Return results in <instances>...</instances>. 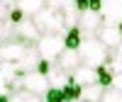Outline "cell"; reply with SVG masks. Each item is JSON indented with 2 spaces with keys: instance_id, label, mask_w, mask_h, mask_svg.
<instances>
[{
  "instance_id": "obj_14",
  "label": "cell",
  "mask_w": 122,
  "mask_h": 102,
  "mask_svg": "<svg viewBox=\"0 0 122 102\" xmlns=\"http://www.w3.org/2000/svg\"><path fill=\"white\" fill-rule=\"evenodd\" d=\"M83 32H81V27L76 24V27H68L66 29V34H64V44H66V49H73V51H78V46H81V42H83Z\"/></svg>"
},
{
  "instance_id": "obj_20",
  "label": "cell",
  "mask_w": 122,
  "mask_h": 102,
  "mask_svg": "<svg viewBox=\"0 0 122 102\" xmlns=\"http://www.w3.org/2000/svg\"><path fill=\"white\" fill-rule=\"evenodd\" d=\"M46 5H49V7H54V10H61V12H66V10L76 7V0H46Z\"/></svg>"
},
{
  "instance_id": "obj_11",
  "label": "cell",
  "mask_w": 122,
  "mask_h": 102,
  "mask_svg": "<svg viewBox=\"0 0 122 102\" xmlns=\"http://www.w3.org/2000/svg\"><path fill=\"white\" fill-rule=\"evenodd\" d=\"M71 80L78 85V88H88V85H95L98 83V73L95 68H88V66H81L71 73Z\"/></svg>"
},
{
  "instance_id": "obj_26",
  "label": "cell",
  "mask_w": 122,
  "mask_h": 102,
  "mask_svg": "<svg viewBox=\"0 0 122 102\" xmlns=\"http://www.w3.org/2000/svg\"><path fill=\"white\" fill-rule=\"evenodd\" d=\"M112 54H115V56H117V58H120V61H122V42H120V46H117V49H115V51H112Z\"/></svg>"
},
{
  "instance_id": "obj_18",
  "label": "cell",
  "mask_w": 122,
  "mask_h": 102,
  "mask_svg": "<svg viewBox=\"0 0 122 102\" xmlns=\"http://www.w3.org/2000/svg\"><path fill=\"white\" fill-rule=\"evenodd\" d=\"M15 27L17 24H12L10 19H3V22H0V44L12 42V39H15Z\"/></svg>"
},
{
  "instance_id": "obj_17",
  "label": "cell",
  "mask_w": 122,
  "mask_h": 102,
  "mask_svg": "<svg viewBox=\"0 0 122 102\" xmlns=\"http://www.w3.org/2000/svg\"><path fill=\"white\" fill-rule=\"evenodd\" d=\"M95 73H98V85H103V88H110V85H112L115 73L110 70L107 63H105V66H100V68H95Z\"/></svg>"
},
{
  "instance_id": "obj_19",
  "label": "cell",
  "mask_w": 122,
  "mask_h": 102,
  "mask_svg": "<svg viewBox=\"0 0 122 102\" xmlns=\"http://www.w3.org/2000/svg\"><path fill=\"white\" fill-rule=\"evenodd\" d=\"M81 95H83V88H78L76 83L64 88V102H81Z\"/></svg>"
},
{
  "instance_id": "obj_6",
  "label": "cell",
  "mask_w": 122,
  "mask_h": 102,
  "mask_svg": "<svg viewBox=\"0 0 122 102\" xmlns=\"http://www.w3.org/2000/svg\"><path fill=\"white\" fill-rule=\"evenodd\" d=\"M15 39H20V42H25V44H37L39 39H42V32L37 29V24L32 22V17H25L22 22H20L15 27Z\"/></svg>"
},
{
  "instance_id": "obj_13",
  "label": "cell",
  "mask_w": 122,
  "mask_h": 102,
  "mask_svg": "<svg viewBox=\"0 0 122 102\" xmlns=\"http://www.w3.org/2000/svg\"><path fill=\"white\" fill-rule=\"evenodd\" d=\"M15 7L22 10L27 17H34L39 10L46 7V0H15Z\"/></svg>"
},
{
  "instance_id": "obj_16",
  "label": "cell",
  "mask_w": 122,
  "mask_h": 102,
  "mask_svg": "<svg viewBox=\"0 0 122 102\" xmlns=\"http://www.w3.org/2000/svg\"><path fill=\"white\" fill-rule=\"evenodd\" d=\"M10 102H44V100L34 93H29V90H15L10 95Z\"/></svg>"
},
{
  "instance_id": "obj_25",
  "label": "cell",
  "mask_w": 122,
  "mask_h": 102,
  "mask_svg": "<svg viewBox=\"0 0 122 102\" xmlns=\"http://www.w3.org/2000/svg\"><path fill=\"white\" fill-rule=\"evenodd\" d=\"M7 17V7L3 5V0H0V22H3V19Z\"/></svg>"
},
{
  "instance_id": "obj_5",
  "label": "cell",
  "mask_w": 122,
  "mask_h": 102,
  "mask_svg": "<svg viewBox=\"0 0 122 102\" xmlns=\"http://www.w3.org/2000/svg\"><path fill=\"white\" fill-rule=\"evenodd\" d=\"M32 46V44H25V42H20V39H12V42H5V44H0V63H20L22 61V56L27 54V49Z\"/></svg>"
},
{
  "instance_id": "obj_10",
  "label": "cell",
  "mask_w": 122,
  "mask_h": 102,
  "mask_svg": "<svg viewBox=\"0 0 122 102\" xmlns=\"http://www.w3.org/2000/svg\"><path fill=\"white\" fill-rule=\"evenodd\" d=\"M56 66H59L61 70H66V73H73V70L81 68L83 63H81L78 51H73V49H64V51H61V56L56 58Z\"/></svg>"
},
{
  "instance_id": "obj_4",
  "label": "cell",
  "mask_w": 122,
  "mask_h": 102,
  "mask_svg": "<svg viewBox=\"0 0 122 102\" xmlns=\"http://www.w3.org/2000/svg\"><path fill=\"white\" fill-rule=\"evenodd\" d=\"M49 88H51L49 85V78L42 75V73H37V70L22 73V78H20V90H29V93H34L39 97H44Z\"/></svg>"
},
{
  "instance_id": "obj_9",
  "label": "cell",
  "mask_w": 122,
  "mask_h": 102,
  "mask_svg": "<svg viewBox=\"0 0 122 102\" xmlns=\"http://www.w3.org/2000/svg\"><path fill=\"white\" fill-rule=\"evenodd\" d=\"M100 42H103L110 51H115L117 46H120V42H122V34H120V29L117 27H112V24H103L98 29V34H95Z\"/></svg>"
},
{
  "instance_id": "obj_27",
  "label": "cell",
  "mask_w": 122,
  "mask_h": 102,
  "mask_svg": "<svg viewBox=\"0 0 122 102\" xmlns=\"http://www.w3.org/2000/svg\"><path fill=\"white\" fill-rule=\"evenodd\" d=\"M117 29H120V34H122V22H120V24H117Z\"/></svg>"
},
{
  "instance_id": "obj_15",
  "label": "cell",
  "mask_w": 122,
  "mask_h": 102,
  "mask_svg": "<svg viewBox=\"0 0 122 102\" xmlns=\"http://www.w3.org/2000/svg\"><path fill=\"white\" fill-rule=\"evenodd\" d=\"M103 93H105V88L95 83V85L83 88V95H81V100H83V102H103Z\"/></svg>"
},
{
  "instance_id": "obj_28",
  "label": "cell",
  "mask_w": 122,
  "mask_h": 102,
  "mask_svg": "<svg viewBox=\"0 0 122 102\" xmlns=\"http://www.w3.org/2000/svg\"><path fill=\"white\" fill-rule=\"evenodd\" d=\"M81 102H83V100H81Z\"/></svg>"
},
{
  "instance_id": "obj_12",
  "label": "cell",
  "mask_w": 122,
  "mask_h": 102,
  "mask_svg": "<svg viewBox=\"0 0 122 102\" xmlns=\"http://www.w3.org/2000/svg\"><path fill=\"white\" fill-rule=\"evenodd\" d=\"M39 51H37V46H29L27 49V54L22 56V61L17 63V68H20V73H29V70H37V63H39Z\"/></svg>"
},
{
  "instance_id": "obj_22",
  "label": "cell",
  "mask_w": 122,
  "mask_h": 102,
  "mask_svg": "<svg viewBox=\"0 0 122 102\" xmlns=\"http://www.w3.org/2000/svg\"><path fill=\"white\" fill-rule=\"evenodd\" d=\"M103 102H122V93H120V90H115V88H105Z\"/></svg>"
},
{
  "instance_id": "obj_1",
  "label": "cell",
  "mask_w": 122,
  "mask_h": 102,
  "mask_svg": "<svg viewBox=\"0 0 122 102\" xmlns=\"http://www.w3.org/2000/svg\"><path fill=\"white\" fill-rule=\"evenodd\" d=\"M110 51L103 42H100L98 37H83V42L78 46V56H81V63L88 66V68H100L107 63L110 58Z\"/></svg>"
},
{
  "instance_id": "obj_7",
  "label": "cell",
  "mask_w": 122,
  "mask_h": 102,
  "mask_svg": "<svg viewBox=\"0 0 122 102\" xmlns=\"http://www.w3.org/2000/svg\"><path fill=\"white\" fill-rule=\"evenodd\" d=\"M78 27H81V32L86 37H95L98 29L103 27V15L93 12V10H86V12H81V17H78Z\"/></svg>"
},
{
  "instance_id": "obj_3",
  "label": "cell",
  "mask_w": 122,
  "mask_h": 102,
  "mask_svg": "<svg viewBox=\"0 0 122 102\" xmlns=\"http://www.w3.org/2000/svg\"><path fill=\"white\" fill-rule=\"evenodd\" d=\"M34 46L39 51V58L49 61V63H56V58L61 56V51L66 49L64 34H42V39H39Z\"/></svg>"
},
{
  "instance_id": "obj_2",
  "label": "cell",
  "mask_w": 122,
  "mask_h": 102,
  "mask_svg": "<svg viewBox=\"0 0 122 102\" xmlns=\"http://www.w3.org/2000/svg\"><path fill=\"white\" fill-rule=\"evenodd\" d=\"M32 22L37 24V29L42 34H66V19H64V12L61 10H54V7H44L32 17Z\"/></svg>"
},
{
  "instance_id": "obj_21",
  "label": "cell",
  "mask_w": 122,
  "mask_h": 102,
  "mask_svg": "<svg viewBox=\"0 0 122 102\" xmlns=\"http://www.w3.org/2000/svg\"><path fill=\"white\" fill-rule=\"evenodd\" d=\"M42 100H44V102H64V90H59V88H49L46 95H44Z\"/></svg>"
},
{
  "instance_id": "obj_8",
  "label": "cell",
  "mask_w": 122,
  "mask_h": 102,
  "mask_svg": "<svg viewBox=\"0 0 122 102\" xmlns=\"http://www.w3.org/2000/svg\"><path fill=\"white\" fill-rule=\"evenodd\" d=\"M100 15H103V24L117 27L122 22V0H103Z\"/></svg>"
},
{
  "instance_id": "obj_24",
  "label": "cell",
  "mask_w": 122,
  "mask_h": 102,
  "mask_svg": "<svg viewBox=\"0 0 122 102\" xmlns=\"http://www.w3.org/2000/svg\"><path fill=\"white\" fill-rule=\"evenodd\" d=\"M110 88H115V90H120V93H122V73H115L112 85H110Z\"/></svg>"
},
{
  "instance_id": "obj_23",
  "label": "cell",
  "mask_w": 122,
  "mask_h": 102,
  "mask_svg": "<svg viewBox=\"0 0 122 102\" xmlns=\"http://www.w3.org/2000/svg\"><path fill=\"white\" fill-rule=\"evenodd\" d=\"M54 68V63H49V61H39V63H37V73H42V75H49V70H51Z\"/></svg>"
}]
</instances>
